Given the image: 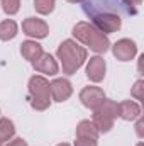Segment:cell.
Here are the masks:
<instances>
[{"mask_svg":"<svg viewBox=\"0 0 144 146\" xmlns=\"http://www.w3.org/2000/svg\"><path fill=\"white\" fill-rule=\"evenodd\" d=\"M56 54H58V60L61 61L63 72L66 75L76 73V70H80L83 66V63L87 61V49L73 39L63 41L58 46Z\"/></svg>","mask_w":144,"mask_h":146,"instance_id":"cell-1","label":"cell"},{"mask_svg":"<svg viewBox=\"0 0 144 146\" xmlns=\"http://www.w3.org/2000/svg\"><path fill=\"white\" fill-rule=\"evenodd\" d=\"M73 36L85 46H90V49H93L95 53H105L110 48L108 37L97 27H93L90 22H78L73 27Z\"/></svg>","mask_w":144,"mask_h":146,"instance_id":"cell-2","label":"cell"},{"mask_svg":"<svg viewBox=\"0 0 144 146\" xmlns=\"http://www.w3.org/2000/svg\"><path fill=\"white\" fill-rule=\"evenodd\" d=\"M29 100L31 107L36 110H46L51 104V90H49V82L41 76L34 75L29 80Z\"/></svg>","mask_w":144,"mask_h":146,"instance_id":"cell-3","label":"cell"},{"mask_svg":"<svg viewBox=\"0 0 144 146\" xmlns=\"http://www.w3.org/2000/svg\"><path fill=\"white\" fill-rule=\"evenodd\" d=\"M88 15H92V22H93L92 26L97 27L105 36L112 34V33H117L122 26L120 15L114 10H95V12H90Z\"/></svg>","mask_w":144,"mask_h":146,"instance_id":"cell-4","label":"cell"},{"mask_svg":"<svg viewBox=\"0 0 144 146\" xmlns=\"http://www.w3.org/2000/svg\"><path fill=\"white\" fill-rule=\"evenodd\" d=\"M22 31L24 34L29 37H34V39H44L49 33V27L48 24L42 21V19H37V17H27L24 22H22Z\"/></svg>","mask_w":144,"mask_h":146,"instance_id":"cell-5","label":"cell"},{"mask_svg":"<svg viewBox=\"0 0 144 146\" xmlns=\"http://www.w3.org/2000/svg\"><path fill=\"white\" fill-rule=\"evenodd\" d=\"M112 53L119 61H131L136 54H137V46L134 41L131 39H119L114 46H112Z\"/></svg>","mask_w":144,"mask_h":146,"instance_id":"cell-6","label":"cell"},{"mask_svg":"<svg viewBox=\"0 0 144 146\" xmlns=\"http://www.w3.org/2000/svg\"><path fill=\"white\" fill-rule=\"evenodd\" d=\"M105 99V94L100 87H85L81 92H80V100L85 107L88 109H97Z\"/></svg>","mask_w":144,"mask_h":146,"instance_id":"cell-7","label":"cell"},{"mask_svg":"<svg viewBox=\"0 0 144 146\" xmlns=\"http://www.w3.org/2000/svg\"><path fill=\"white\" fill-rule=\"evenodd\" d=\"M49 90H51V97L56 102H65L71 97L73 87L66 78H56L49 83Z\"/></svg>","mask_w":144,"mask_h":146,"instance_id":"cell-8","label":"cell"},{"mask_svg":"<svg viewBox=\"0 0 144 146\" xmlns=\"http://www.w3.org/2000/svg\"><path fill=\"white\" fill-rule=\"evenodd\" d=\"M105 70H107L105 60L102 56H93V58H90V61L87 65V76L90 82L98 83L105 78Z\"/></svg>","mask_w":144,"mask_h":146,"instance_id":"cell-9","label":"cell"},{"mask_svg":"<svg viewBox=\"0 0 144 146\" xmlns=\"http://www.w3.org/2000/svg\"><path fill=\"white\" fill-rule=\"evenodd\" d=\"M32 66L36 72H41V73H46V75H56L58 73V63L56 60L49 54V53H42L37 60L32 61Z\"/></svg>","mask_w":144,"mask_h":146,"instance_id":"cell-10","label":"cell"},{"mask_svg":"<svg viewBox=\"0 0 144 146\" xmlns=\"http://www.w3.org/2000/svg\"><path fill=\"white\" fill-rule=\"evenodd\" d=\"M119 117H122L124 121H136L137 117H141V107L137 102L134 100H124L119 104Z\"/></svg>","mask_w":144,"mask_h":146,"instance_id":"cell-11","label":"cell"},{"mask_svg":"<svg viewBox=\"0 0 144 146\" xmlns=\"http://www.w3.org/2000/svg\"><path fill=\"white\" fill-rule=\"evenodd\" d=\"M20 53H22V56L27 60V61H34L37 60L44 51H42V46L36 42V41H24L22 44H20Z\"/></svg>","mask_w":144,"mask_h":146,"instance_id":"cell-12","label":"cell"},{"mask_svg":"<svg viewBox=\"0 0 144 146\" xmlns=\"http://www.w3.org/2000/svg\"><path fill=\"white\" fill-rule=\"evenodd\" d=\"M98 131L95 127V124L88 119L80 121L76 126V138H83V139H97L98 138Z\"/></svg>","mask_w":144,"mask_h":146,"instance_id":"cell-13","label":"cell"},{"mask_svg":"<svg viewBox=\"0 0 144 146\" xmlns=\"http://www.w3.org/2000/svg\"><path fill=\"white\" fill-rule=\"evenodd\" d=\"M114 121L115 119L108 117L105 114H100V112H93V117H92V122L95 124L98 133H108L114 127Z\"/></svg>","mask_w":144,"mask_h":146,"instance_id":"cell-14","label":"cell"},{"mask_svg":"<svg viewBox=\"0 0 144 146\" xmlns=\"http://www.w3.org/2000/svg\"><path fill=\"white\" fill-rule=\"evenodd\" d=\"M17 31H19V27H17V24L14 22V21H2L0 22V41H10V39H14V37L17 36Z\"/></svg>","mask_w":144,"mask_h":146,"instance_id":"cell-15","label":"cell"},{"mask_svg":"<svg viewBox=\"0 0 144 146\" xmlns=\"http://www.w3.org/2000/svg\"><path fill=\"white\" fill-rule=\"evenodd\" d=\"M93 112H100V114H105L112 119H117L119 117V104L110 100V99H104V102L97 109H93Z\"/></svg>","mask_w":144,"mask_h":146,"instance_id":"cell-16","label":"cell"},{"mask_svg":"<svg viewBox=\"0 0 144 146\" xmlns=\"http://www.w3.org/2000/svg\"><path fill=\"white\" fill-rule=\"evenodd\" d=\"M15 136V126L10 119L2 117L0 119V141H10Z\"/></svg>","mask_w":144,"mask_h":146,"instance_id":"cell-17","label":"cell"},{"mask_svg":"<svg viewBox=\"0 0 144 146\" xmlns=\"http://www.w3.org/2000/svg\"><path fill=\"white\" fill-rule=\"evenodd\" d=\"M54 5H56V0H34V9H36L37 14H42V15H48L54 10Z\"/></svg>","mask_w":144,"mask_h":146,"instance_id":"cell-18","label":"cell"},{"mask_svg":"<svg viewBox=\"0 0 144 146\" xmlns=\"http://www.w3.org/2000/svg\"><path fill=\"white\" fill-rule=\"evenodd\" d=\"M0 5H2V10H3L7 15H14V14H17L19 9H20V0H2Z\"/></svg>","mask_w":144,"mask_h":146,"instance_id":"cell-19","label":"cell"},{"mask_svg":"<svg viewBox=\"0 0 144 146\" xmlns=\"http://www.w3.org/2000/svg\"><path fill=\"white\" fill-rule=\"evenodd\" d=\"M143 90H144V82H143V80H137V82L134 83L132 90H131V95H132L136 100H143V99H144Z\"/></svg>","mask_w":144,"mask_h":146,"instance_id":"cell-20","label":"cell"},{"mask_svg":"<svg viewBox=\"0 0 144 146\" xmlns=\"http://www.w3.org/2000/svg\"><path fill=\"white\" fill-rule=\"evenodd\" d=\"M120 2L127 7V12L129 14H137V9L143 3V0H120Z\"/></svg>","mask_w":144,"mask_h":146,"instance_id":"cell-21","label":"cell"},{"mask_svg":"<svg viewBox=\"0 0 144 146\" xmlns=\"http://www.w3.org/2000/svg\"><path fill=\"white\" fill-rule=\"evenodd\" d=\"M75 146H97V139H83V138H76Z\"/></svg>","mask_w":144,"mask_h":146,"instance_id":"cell-22","label":"cell"},{"mask_svg":"<svg viewBox=\"0 0 144 146\" xmlns=\"http://www.w3.org/2000/svg\"><path fill=\"white\" fill-rule=\"evenodd\" d=\"M5 146H27V143H26V139H22V138H14V139H10Z\"/></svg>","mask_w":144,"mask_h":146,"instance_id":"cell-23","label":"cell"},{"mask_svg":"<svg viewBox=\"0 0 144 146\" xmlns=\"http://www.w3.org/2000/svg\"><path fill=\"white\" fill-rule=\"evenodd\" d=\"M139 121H137V124H136V131H137V136L139 138H143L144 136V131H143V126H144V121L141 119V117H137Z\"/></svg>","mask_w":144,"mask_h":146,"instance_id":"cell-24","label":"cell"},{"mask_svg":"<svg viewBox=\"0 0 144 146\" xmlns=\"http://www.w3.org/2000/svg\"><path fill=\"white\" fill-rule=\"evenodd\" d=\"M66 2H70V3H80V2H83V0H66Z\"/></svg>","mask_w":144,"mask_h":146,"instance_id":"cell-25","label":"cell"},{"mask_svg":"<svg viewBox=\"0 0 144 146\" xmlns=\"http://www.w3.org/2000/svg\"><path fill=\"white\" fill-rule=\"evenodd\" d=\"M56 146H70L68 143H61V145H56Z\"/></svg>","mask_w":144,"mask_h":146,"instance_id":"cell-26","label":"cell"},{"mask_svg":"<svg viewBox=\"0 0 144 146\" xmlns=\"http://www.w3.org/2000/svg\"><path fill=\"white\" fill-rule=\"evenodd\" d=\"M137 146H144V143H137Z\"/></svg>","mask_w":144,"mask_h":146,"instance_id":"cell-27","label":"cell"},{"mask_svg":"<svg viewBox=\"0 0 144 146\" xmlns=\"http://www.w3.org/2000/svg\"><path fill=\"white\" fill-rule=\"evenodd\" d=\"M0 146H3V145H2V141H0Z\"/></svg>","mask_w":144,"mask_h":146,"instance_id":"cell-28","label":"cell"}]
</instances>
